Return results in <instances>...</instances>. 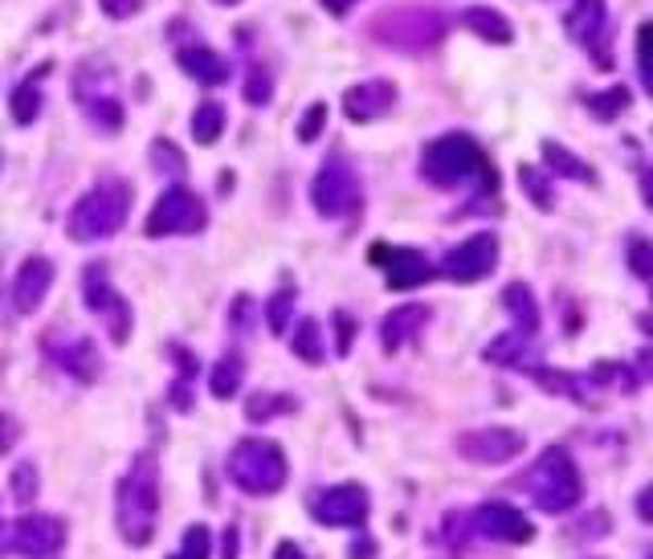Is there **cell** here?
<instances>
[{"mask_svg":"<svg viewBox=\"0 0 653 559\" xmlns=\"http://www.w3.org/2000/svg\"><path fill=\"white\" fill-rule=\"evenodd\" d=\"M115 523L123 543L148 547L160 523V461L139 454L115 491Z\"/></svg>","mask_w":653,"mask_h":559,"instance_id":"6da1fadb","label":"cell"},{"mask_svg":"<svg viewBox=\"0 0 653 559\" xmlns=\"http://www.w3.org/2000/svg\"><path fill=\"white\" fill-rule=\"evenodd\" d=\"M420 176L437 188H457L462 180L478 176L486 192L499 188V171L490 168L486 152L478 148V139L462 136V131H450V136L434 139L425 155H420Z\"/></svg>","mask_w":653,"mask_h":559,"instance_id":"7a4b0ae2","label":"cell"},{"mask_svg":"<svg viewBox=\"0 0 653 559\" xmlns=\"http://www.w3.org/2000/svg\"><path fill=\"white\" fill-rule=\"evenodd\" d=\"M523 491L543 514H568L580 498H585V482L580 470L564 445H548L536 458V466L523 474Z\"/></svg>","mask_w":653,"mask_h":559,"instance_id":"3957f363","label":"cell"},{"mask_svg":"<svg viewBox=\"0 0 653 559\" xmlns=\"http://www.w3.org/2000/svg\"><path fill=\"white\" fill-rule=\"evenodd\" d=\"M225 470H229V482H234L237 491L253 494V498L278 494L286 486V478H290L286 449L269 437H241L234 449H229Z\"/></svg>","mask_w":653,"mask_h":559,"instance_id":"277c9868","label":"cell"},{"mask_svg":"<svg viewBox=\"0 0 653 559\" xmlns=\"http://www.w3.org/2000/svg\"><path fill=\"white\" fill-rule=\"evenodd\" d=\"M127 208H131V185L127 180H99L83 201L70 208L66 233L83 245L115 238L123 220H127Z\"/></svg>","mask_w":653,"mask_h":559,"instance_id":"5b68a950","label":"cell"},{"mask_svg":"<svg viewBox=\"0 0 653 559\" xmlns=\"http://www.w3.org/2000/svg\"><path fill=\"white\" fill-rule=\"evenodd\" d=\"M209 225V208L192 188H164V196L151 204L148 225L143 233L148 238H188V233H201Z\"/></svg>","mask_w":653,"mask_h":559,"instance_id":"8992f818","label":"cell"},{"mask_svg":"<svg viewBox=\"0 0 653 559\" xmlns=\"http://www.w3.org/2000/svg\"><path fill=\"white\" fill-rule=\"evenodd\" d=\"M364 201V188H360V176L348 160H327L323 168L315 171L311 180V204H315L318 217L339 220V217H352L355 208Z\"/></svg>","mask_w":653,"mask_h":559,"instance_id":"52a82bcc","label":"cell"},{"mask_svg":"<svg viewBox=\"0 0 653 559\" xmlns=\"http://www.w3.org/2000/svg\"><path fill=\"white\" fill-rule=\"evenodd\" d=\"M83 298H86V310L102 319V327H106V335H111L115 347H123V343L131 340V306H127V298L111 287L106 266H86Z\"/></svg>","mask_w":653,"mask_h":559,"instance_id":"ba28073f","label":"cell"},{"mask_svg":"<svg viewBox=\"0 0 653 559\" xmlns=\"http://www.w3.org/2000/svg\"><path fill=\"white\" fill-rule=\"evenodd\" d=\"M74 99H78L83 115L90 119V127H99L106 136H115L118 127H123V102H118L115 82H111L106 69L86 62V66L74 74Z\"/></svg>","mask_w":653,"mask_h":559,"instance_id":"9c48e42d","label":"cell"},{"mask_svg":"<svg viewBox=\"0 0 653 559\" xmlns=\"http://www.w3.org/2000/svg\"><path fill=\"white\" fill-rule=\"evenodd\" d=\"M372 34H376V41H385V46L420 53L441 41L445 21L437 17V13H425V9H404V13H388V17L376 21Z\"/></svg>","mask_w":653,"mask_h":559,"instance_id":"30bf717a","label":"cell"},{"mask_svg":"<svg viewBox=\"0 0 653 559\" xmlns=\"http://www.w3.org/2000/svg\"><path fill=\"white\" fill-rule=\"evenodd\" d=\"M311 514L323 526H348V531H355V526L368 523L372 494L360 482H339V486H327V491H318L311 498Z\"/></svg>","mask_w":653,"mask_h":559,"instance_id":"8fae6325","label":"cell"},{"mask_svg":"<svg viewBox=\"0 0 653 559\" xmlns=\"http://www.w3.org/2000/svg\"><path fill=\"white\" fill-rule=\"evenodd\" d=\"M9 551H17L21 559H62L66 523L58 514H21L9 526Z\"/></svg>","mask_w":653,"mask_h":559,"instance_id":"7c38bea8","label":"cell"},{"mask_svg":"<svg viewBox=\"0 0 653 559\" xmlns=\"http://www.w3.org/2000/svg\"><path fill=\"white\" fill-rule=\"evenodd\" d=\"M564 29H568V37L580 50H588L597 58V66L613 69V50H608L613 34H608V9H604V0H576L568 21H564Z\"/></svg>","mask_w":653,"mask_h":559,"instance_id":"4fadbf2b","label":"cell"},{"mask_svg":"<svg viewBox=\"0 0 653 559\" xmlns=\"http://www.w3.org/2000/svg\"><path fill=\"white\" fill-rule=\"evenodd\" d=\"M457 454L474 466H506L515 461L527 449V437L519 429H506V424H490V429H474V433H462L453 441Z\"/></svg>","mask_w":653,"mask_h":559,"instance_id":"5bb4252c","label":"cell"},{"mask_svg":"<svg viewBox=\"0 0 653 559\" xmlns=\"http://www.w3.org/2000/svg\"><path fill=\"white\" fill-rule=\"evenodd\" d=\"M494 266H499V238H494V233H474V238H466L462 245H453L450 254H445L441 274H445L450 282L469 287V282L490 278Z\"/></svg>","mask_w":653,"mask_h":559,"instance_id":"9a60e30c","label":"cell"},{"mask_svg":"<svg viewBox=\"0 0 653 559\" xmlns=\"http://www.w3.org/2000/svg\"><path fill=\"white\" fill-rule=\"evenodd\" d=\"M368 257H372V266H380V270L388 274V287L392 290H417L437 274L434 262L420 254V250H409V245H385V241H376L368 250Z\"/></svg>","mask_w":653,"mask_h":559,"instance_id":"2e32d148","label":"cell"},{"mask_svg":"<svg viewBox=\"0 0 653 559\" xmlns=\"http://www.w3.org/2000/svg\"><path fill=\"white\" fill-rule=\"evenodd\" d=\"M466 523L474 535H482V539H494V543H531L536 539V526L527 523V514L519 507H511V503H482L478 510H469Z\"/></svg>","mask_w":653,"mask_h":559,"instance_id":"e0dca14e","label":"cell"},{"mask_svg":"<svg viewBox=\"0 0 653 559\" xmlns=\"http://www.w3.org/2000/svg\"><path fill=\"white\" fill-rule=\"evenodd\" d=\"M46 352L50 359L70 372L78 384H95L99 380V352H95V343L86 340V335H74V331H53L50 340H46Z\"/></svg>","mask_w":653,"mask_h":559,"instance_id":"ac0fdd59","label":"cell"},{"mask_svg":"<svg viewBox=\"0 0 653 559\" xmlns=\"http://www.w3.org/2000/svg\"><path fill=\"white\" fill-rule=\"evenodd\" d=\"M392 106H397V82H388V78H368L343 94V115L352 123L385 119Z\"/></svg>","mask_w":653,"mask_h":559,"instance_id":"d6986e66","label":"cell"},{"mask_svg":"<svg viewBox=\"0 0 653 559\" xmlns=\"http://www.w3.org/2000/svg\"><path fill=\"white\" fill-rule=\"evenodd\" d=\"M53 287V262L50 257H29L13 278V306L21 315H34L37 306L46 303V294Z\"/></svg>","mask_w":653,"mask_h":559,"instance_id":"ffe728a7","label":"cell"},{"mask_svg":"<svg viewBox=\"0 0 653 559\" xmlns=\"http://www.w3.org/2000/svg\"><path fill=\"white\" fill-rule=\"evenodd\" d=\"M425 322H429V306L420 303L392 306L385 319H380V347L385 352H401L404 343H413L425 331Z\"/></svg>","mask_w":653,"mask_h":559,"instance_id":"44dd1931","label":"cell"},{"mask_svg":"<svg viewBox=\"0 0 653 559\" xmlns=\"http://www.w3.org/2000/svg\"><path fill=\"white\" fill-rule=\"evenodd\" d=\"M536 335H523V331H506V335H499L494 343H486L482 356L490 359V364H499V368H531L539 359V347Z\"/></svg>","mask_w":653,"mask_h":559,"instance_id":"7402d4cb","label":"cell"},{"mask_svg":"<svg viewBox=\"0 0 653 559\" xmlns=\"http://www.w3.org/2000/svg\"><path fill=\"white\" fill-rule=\"evenodd\" d=\"M176 62H180V69H185L188 78H197L201 86L229 82V62L217 50H209V46H188V50H180Z\"/></svg>","mask_w":653,"mask_h":559,"instance_id":"603a6c76","label":"cell"},{"mask_svg":"<svg viewBox=\"0 0 653 559\" xmlns=\"http://www.w3.org/2000/svg\"><path fill=\"white\" fill-rule=\"evenodd\" d=\"M462 25H466L474 37H482L490 46H511L515 41V29H511V21L503 13H494V9H486V4H474L462 13Z\"/></svg>","mask_w":653,"mask_h":559,"instance_id":"cb8c5ba5","label":"cell"},{"mask_svg":"<svg viewBox=\"0 0 653 559\" xmlns=\"http://www.w3.org/2000/svg\"><path fill=\"white\" fill-rule=\"evenodd\" d=\"M543 164H548V171L564 176V180H576V185H597V171L588 168L576 152H568L564 143H555V139H543Z\"/></svg>","mask_w":653,"mask_h":559,"instance_id":"d4e9b609","label":"cell"},{"mask_svg":"<svg viewBox=\"0 0 653 559\" xmlns=\"http://www.w3.org/2000/svg\"><path fill=\"white\" fill-rule=\"evenodd\" d=\"M503 306L511 310V319H515V331L536 335L539 331V303H536V294H531V287L511 282V287L503 290Z\"/></svg>","mask_w":653,"mask_h":559,"instance_id":"484cf974","label":"cell"},{"mask_svg":"<svg viewBox=\"0 0 653 559\" xmlns=\"http://www.w3.org/2000/svg\"><path fill=\"white\" fill-rule=\"evenodd\" d=\"M241 380H246V359L237 356V352H229V356L217 359V368L209 376V392H213L217 401H229V396L241 392Z\"/></svg>","mask_w":653,"mask_h":559,"instance_id":"4316f807","label":"cell"},{"mask_svg":"<svg viewBox=\"0 0 653 559\" xmlns=\"http://www.w3.org/2000/svg\"><path fill=\"white\" fill-rule=\"evenodd\" d=\"M221 131H225V106L217 99H204L197 111H192V139L209 148V143H217Z\"/></svg>","mask_w":653,"mask_h":559,"instance_id":"83f0119b","label":"cell"},{"mask_svg":"<svg viewBox=\"0 0 653 559\" xmlns=\"http://www.w3.org/2000/svg\"><path fill=\"white\" fill-rule=\"evenodd\" d=\"M290 347H294V356H299L302 364H311V368L327 359V347H323V327H318L315 319H302L299 327H294Z\"/></svg>","mask_w":653,"mask_h":559,"instance_id":"f1b7e54d","label":"cell"},{"mask_svg":"<svg viewBox=\"0 0 653 559\" xmlns=\"http://www.w3.org/2000/svg\"><path fill=\"white\" fill-rule=\"evenodd\" d=\"M9 106H13V119H17L21 127H29V123L41 115V78H25V82L13 90Z\"/></svg>","mask_w":653,"mask_h":559,"instance_id":"f546056e","label":"cell"},{"mask_svg":"<svg viewBox=\"0 0 653 559\" xmlns=\"http://www.w3.org/2000/svg\"><path fill=\"white\" fill-rule=\"evenodd\" d=\"M519 185H523V192L531 196V204H536L539 213H552L555 208L552 185H548V176H543L536 164H519Z\"/></svg>","mask_w":653,"mask_h":559,"instance_id":"4dcf8cb0","label":"cell"},{"mask_svg":"<svg viewBox=\"0 0 653 559\" xmlns=\"http://www.w3.org/2000/svg\"><path fill=\"white\" fill-rule=\"evenodd\" d=\"M209 556H213V531L204 523H192L185 535H180V551L168 559H209Z\"/></svg>","mask_w":653,"mask_h":559,"instance_id":"1f68e13d","label":"cell"},{"mask_svg":"<svg viewBox=\"0 0 653 559\" xmlns=\"http://www.w3.org/2000/svg\"><path fill=\"white\" fill-rule=\"evenodd\" d=\"M588 111L604 123L617 119L620 111H629V90H625V86H613V90H604V94H592V99H588Z\"/></svg>","mask_w":653,"mask_h":559,"instance_id":"d6a6232c","label":"cell"},{"mask_svg":"<svg viewBox=\"0 0 653 559\" xmlns=\"http://www.w3.org/2000/svg\"><path fill=\"white\" fill-rule=\"evenodd\" d=\"M290 310H294V290H278L266 303V322L274 335H286V331H290Z\"/></svg>","mask_w":653,"mask_h":559,"instance_id":"836d02e7","label":"cell"},{"mask_svg":"<svg viewBox=\"0 0 653 559\" xmlns=\"http://www.w3.org/2000/svg\"><path fill=\"white\" fill-rule=\"evenodd\" d=\"M9 491H13V498H17L21 507H29L37 498V466L34 461H21L17 470H13V478H9Z\"/></svg>","mask_w":653,"mask_h":559,"instance_id":"e575fe53","label":"cell"},{"mask_svg":"<svg viewBox=\"0 0 653 559\" xmlns=\"http://www.w3.org/2000/svg\"><path fill=\"white\" fill-rule=\"evenodd\" d=\"M294 401H286V396H274V392H266V396H253L250 405H246V412H250V421H269L274 412H294Z\"/></svg>","mask_w":653,"mask_h":559,"instance_id":"d590c367","label":"cell"},{"mask_svg":"<svg viewBox=\"0 0 653 559\" xmlns=\"http://www.w3.org/2000/svg\"><path fill=\"white\" fill-rule=\"evenodd\" d=\"M151 160H155V171H172V176L185 171V155L176 152V143H168V139H155V143H151Z\"/></svg>","mask_w":653,"mask_h":559,"instance_id":"8d00e7d4","label":"cell"},{"mask_svg":"<svg viewBox=\"0 0 653 559\" xmlns=\"http://www.w3.org/2000/svg\"><path fill=\"white\" fill-rule=\"evenodd\" d=\"M323 127H327V102H315V106H306V115L299 119V139L302 143H315Z\"/></svg>","mask_w":653,"mask_h":559,"instance_id":"74e56055","label":"cell"},{"mask_svg":"<svg viewBox=\"0 0 653 559\" xmlns=\"http://www.w3.org/2000/svg\"><path fill=\"white\" fill-rule=\"evenodd\" d=\"M269 94H274V82H269V74L262 66L250 69V82H246V102H253V106H266Z\"/></svg>","mask_w":653,"mask_h":559,"instance_id":"f35d334b","label":"cell"},{"mask_svg":"<svg viewBox=\"0 0 653 559\" xmlns=\"http://www.w3.org/2000/svg\"><path fill=\"white\" fill-rule=\"evenodd\" d=\"M650 25H641V29H637V74H641V86H645V90H650L653 86V78H650Z\"/></svg>","mask_w":653,"mask_h":559,"instance_id":"ab89813d","label":"cell"},{"mask_svg":"<svg viewBox=\"0 0 653 559\" xmlns=\"http://www.w3.org/2000/svg\"><path fill=\"white\" fill-rule=\"evenodd\" d=\"M336 356H348L352 352V340H355V319L348 315V310H336Z\"/></svg>","mask_w":653,"mask_h":559,"instance_id":"60d3db41","label":"cell"},{"mask_svg":"<svg viewBox=\"0 0 653 559\" xmlns=\"http://www.w3.org/2000/svg\"><path fill=\"white\" fill-rule=\"evenodd\" d=\"M650 241H641L637 238L633 245H629V266H633V274L637 278H650L653 274V262H650Z\"/></svg>","mask_w":653,"mask_h":559,"instance_id":"b9f144b4","label":"cell"},{"mask_svg":"<svg viewBox=\"0 0 653 559\" xmlns=\"http://www.w3.org/2000/svg\"><path fill=\"white\" fill-rule=\"evenodd\" d=\"M99 9L106 13V17L127 21V17H135V13L143 9V0H99Z\"/></svg>","mask_w":653,"mask_h":559,"instance_id":"7bdbcfd3","label":"cell"},{"mask_svg":"<svg viewBox=\"0 0 653 559\" xmlns=\"http://www.w3.org/2000/svg\"><path fill=\"white\" fill-rule=\"evenodd\" d=\"M17 441V421L13 417H0V454H9Z\"/></svg>","mask_w":653,"mask_h":559,"instance_id":"ee69618b","label":"cell"},{"mask_svg":"<svg viewBox=\"0 0 653 559\" xmlns=\"http://www.w3.org/2000/svg\"><path fill=\"white\" fill-rule=\"evenodd\" d=\"M274 559H306V556H302V547H299V543L282 539V543H278V547H274Z\"/></svg>","mask_w":653,"mask_h":559,"instance_id":"f6af8a7d","label":"cell"},{"mask_svg":"<svg viewBox=\"0 0 653 559\" xmlns=\"http://www.w3.org/2000/svg\"><path fill=\"white\" fill-rule=\"evenodd\" d=\"M237 526H229V531H225V535H221V547H225V556L221 559H237Z\"/></svg>","mask_w":653,"mask_h":559,"instance_id":"bcb514c9","label":"cell"},{"mask_svg":"<svg viewBox=\"0 0 653 559\" xmlns=\"http://www.w3.org/2000/svg\"><path fill=\"white\" fill-rule=\"evenodd\" d=\"M318 4H323V9H327V13H331V17H343V13H348V9H352L355 0H318Z\"/></svg>","mask_w":653,"mask_h":559,"instance_id":"7dc6e473","label":"cell"},{"mask_svg":"<svg viewBox=\"0 0 653 559\" xmlns=\"http://www.w3.org/2000/svg\"><path fill=\"white\" fill-rule=\"evenodd\" d=\"M372 551H376V543H372V539H355L352 543V559H372Z\"/></svg>","mask_w":653,"mask_h":559,"instance_id":"c3c4849f","label":"cell"},{"mask_svg":"<svg viewBox=\"0 0 653 559\" xmlns=\"http://www.w3.org/2000/svg\"><path fill=\"white\" fill-rule=\"evenodd\" d=\"M637 510H641V519H650V491H641V498H637Z\"/></svg>","mask_w":653,"mask_h":559,"instance_id":"681fc988","label":"cell"},{"mask_svg":"<svg viewBox=\"0 0 653 559\" xmlns=\"http://www.w3.org/2000/svg\"><path fill=\"white\" fill-rule=\"evenodd\" d=\"M217 4H241V0H217Z\"/></svg>","mask_w":653,"mask_h":559,"instance_id":"f907efd6","label":"cell"}]
</instances>
